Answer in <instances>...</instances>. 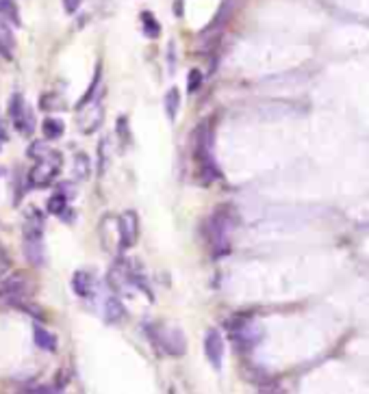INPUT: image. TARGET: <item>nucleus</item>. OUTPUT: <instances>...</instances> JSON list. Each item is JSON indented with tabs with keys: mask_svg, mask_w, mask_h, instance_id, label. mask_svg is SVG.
<instances>
[{
	"mask_svg": "<svg viewBox=\"0 0 369 394\" xmlns=\"http://www.w3.org/2000/svg\"><path fill=\"white\" fill-rule=\"evenodd\" d=\"M148 336L154 340L156 349H161L163 353L172 355V357H181L187 351V338L183 334L181 327H177L174 323H152L148 325Z\"/></svg>",
	"mask_w": 369,
	"mask_h": 394,
	"instance_id": "obj_1",
	"label": "nucleus"
},
{
	"mask_svg": "<svg viewBox=\"0 0 369 394\" xmlns=\"http://www.w3.org/2000/svg\"><path fill=\"white\" fill-rule=\"evenodd\" d=\"M22 245H24V256L33 266H44L46 264V247H44V232H42V219L28 214V221L22 230Z\"/></svg>",
	"mask_w": 369,
	"mask_h": 394,
	"instance_id": "obj_2",
	"label": "nucleus"
},
{
	"mask_svg": "<svg viewBox=\"0 0 369 394\" xmlns=\"http://www.w3.org/2000/svg\"><path fill=\"white\" fill-rule=\"evenodd\" d=\"M59 171H61V154L50 150L46 156L38 158V165H35L28 173V182H31V187L44 189V187L55 182Z\"/></svg>",
	"mask_w": 369,
	"mask_h": 394,
	"instance_id": "obj_3",
	"label": "nucleus"
},
{
	"mask_svg": "<svg viewBox=\"0 0 369 394\" xmlns=\"http://www.w3.org/2000/svg\"><path fill=\"white\" fill-rule=\"evenodd\" d=\"M233 225H235V221H233V214H231V210H226V208H222V210H218L213 217L208 219V237H211V241H213V245H215V249L220 252H228V237H231V230H233Z\"/></svg>",
	"mask_w": 369,
	"mask_h": 394,
	"instance_id": "obj_4",
	"label": "nucleus"
},
{
	"mask_svg": "<svg viewBox=\"0 0 369 394\" xmlns=\"http://www.w3.org/2000/svg\"><path fill=\"white\" fill-rule=\"evenodd\" d=\"M31 293V280L26 273H11L0 282V299L5 301H17V299H26Z\"/></svg>",
	"mask_w": 369,
	"mask_h": 394,
	"instance_id": "obj_5",
	"label": "nucleus"
},
{
	"mask_svg": "<svg viewBox=\"0 0 369 394\" xmlns=\"http://www.w3.org/2000/svg\"><path fill=\"white\" fill-rule=\"evenodd\" d=\"M117 234H120V247L131 249L139 241V217L135 210H124L117 219Z\"/></svg>",
	"mask_w": 369,
	"mask_h": 394,
	"instance_id": "obj_6",
	"label": "nucleus"
},
{
	"mask_svg": "<svg viewBox=\"0 0 369 394\" xmlns=\"http://www.w3.org/2000/svg\"><path fill=\"white\" fill-rule=\"evenodd\" d=\"M224 353H226V347H224L222 334L218 329H208L204 336V355L215 370H220L224 364Z\"/></svg>",
	"mask_w": 369,
	"mask_h": 394,
	"instance_id": "obj_7",
	"label": "nucleus"
},
{
	"mask_svg": "<svg viewBox=\"0 0 369 394\" xmlns=\"http://www.w3.org/2000/svg\"><path fill=\"white\" fill-rule=\"evenodd\" d=\"M100 123H102V104H100V100L90 102V106H81V117H79L81 132L92 135V132L98 130Z\"/></svg>",
	"mask_w": 369,
	"mask_h": 394,
	"instance_id": "obj_8",
	"label": "nucleus"
},
{
	"mask_svg": "<svg viewBox=\"0 0 369 394\" xmlns=\"http://www.w3.org/2000/svg\"><path fill=\"white\" fill-rule=\"evenodd\" d=\"M237 5H239V0H224V3L220 5V9H218V13H215V17H213V20H211V24L202 31V35L222 31V28L228 24V20H231V17H233Z\"/></svg>",
	"mask_w": 369,
	"mask_h": 394,
	"instance_id": "obj_9",
	"label": "nucleus"
},
{
	"mask_svg": "<svg viewBox=\"0 0 369 394\" xmlns=\"http://www.w3.org/2000/svg\"><path fill=\"white\" fill-rule=\"evenodd\" d=\"M72 291L81 297V299H90L94 295V280L87 271H76L72 275Z\"/></svg>",
	"mask_w": 369,
	"mask_h": 394,
	"instance_id": "obj_10",
	"label": "nucleus"
},
{
	"mask_svg": "<svg viewBox=\"0 0 369 394\" xmlns=\"http://www.w3.org/2000/svg\"><path fill=\"white\" fill-rule=\"evenodd\" d=\"M126 318V308L124 303L120 301V297H109L107 301H104V320L107 323H120V320Z\"/></svg>",
	"mask_w": 369,
	"mask_h": 394,
	"instance_id": "obj_11",
	"label": "nucleus"
},
{
	"mask_svg": "<svg viewBox=\"0 0 369 394\" xmlns=\"http://www.w3.org/2000/svg\"><path fill=\"white\" fill-rule=\"evenodd\" d=\"M13 48H15L13 33L5 20H0V57L13 59Z\"/></svg>",
	"mask_w": 369,
	"mask_h": 394,
	"instance_id": "obj_12",
	"label": "nucleus"
},
{
	"mask_svg": "<svg viewBox=\"0 0 369 394\" xmlns=\"http://www.w3.org/2000/svg\"><path fill=\"white\" fill-rule=\"evenodd\" d=\"M129 282H131L129 268H124V266H113L111 271H109V286H111L113 291L124 293L126 286H129Z\"/></svg>",
	"mask_w": 369,
	"mask_h": 394,
	"instance_id": "obj_13",
	"label": "nucleus"
},
{
	"mask_svg": "<svg viewBox=\"0 0 369 394\" xmlns=\"http://www.w3.org/2000/svg\"><path fill=\"white\" fill-rule=\"evenodd\" d=\"M33 338H35V345H38L42 351H48V353L57 351V338H55V334H50L48 329L35 325Z\"/></svg>",
	"mask_w": 369,
	"mask_h": 394,
	"instance_id": "obj_14",
	"label": "nucleus"
},
{
	"mask_svg": "<svg viewBox=\"0 0 369 394\" xmlns=\"http://www.w3.org/2000/svg\"><path fill=\"white\" fill-rule=\"evenodd\" d=\"M42 132H44V139H46V141H55V139L63 137L65 123H63V119H59V117H46L44 123H42Z\"/></svg>",
	"mask_w": 369,
	"mask_h": 394,
	"instance_id": "obj_15",
	"label": "nucleus"
},
{
	"mask_svg": "<svg viewBox=\"0 0 369 394\" xmlns=\"http://www.w3.org/2000/svg\"><path fill=\"white\" fill-rule=\"evenodd\" d=\"M72 173H74L76 180H81V182L87 180L90 173H92V158L87 154H83V152H79L76 158H74V163H72Z\"/></svg>",
	"mask_w": 369,
	"mask_h": 394,
	"instance_id": "obj_16",
	"label": "nucleus"
},
{
	"mask_svg": "<svg viewBox=\"0 0 369 394\" xmlns=\"http://www.w3.org/2000/svg\"><path fill=\"white\" fill-rule=\"evenodd\" d=\"M0 20H5L13 26H20V11H17V5L13 0H0Z\"/></svg>",
	"mask_w": 369,
	"mask_h": 394,
	"instance_id": "obj_17",
	"label": "nucleus"
},
{
	"mask_svg": "<svg viewBox=\"0 0 369 394\" xmlns=\"http://www.w3.org/2000/svg\"><path fill=\"white\" fill-rule=\"evenodd\" d=\"M181 109V92L177 87H172L170 92L165 94V113H167V119L174 121L177 119V113Z\"/></svg>",
	"mask_w": 369,
	"mask_h": 394,
	"instance_id": "obj_18",
	"label": "nucleus"
},
{
	"mask_svg": "<svg viewBox=\"0 0 369 394\" xmlns=\"http://www.w3.org/2000/svg\"><path fill=\"white\" fill-rule=\"evenodd\" d=\"M142 31H144L146 37H150V40H156L161 35V24L156 22V17L150 11L142 13Z\"/></svg>",
	"mask_w": 369,
	"mask_h": 394,
	"instance_id": "obj_19",
	"label": "nucleus"
},
{
	"mask_svg": "<svg viewBox=\"0 0 369 394\" xmlns=\"http://www.w3.org/2000/svg\"><path fill=\"white\" fill-rule=\"evenodd\" d=\"M46 208H48L50 214H57V217H61V214L67 210V195H63V193H55V195H52L50 200H48Z\"/></svg>",
	"mask_w": 369,
	"mask_h": 394,
	"instance_id": "obj_20",
	"label": "nucleus"
},
{
	"mask_svg": "<svg viewBox=\"0 0 369 394\" xmlns=\"http://www.w3.org/2000/svg\"><path fill=\"white\" fill-rule=\"evenodd\" d=\"M200 87H202V74L198 69H191L189 76H187V92L193 96V94L200 92Z\"/></svg>",
	"mask_w": 369,
	"mask_h": 394,
	"instance_id": "obj_21",
	"label": "nucleus"
},
{
	"mask_svg": "<svg viewBox=\"0 0 369 394\" xmlns=\"http://www.w3.org/2000/svg\"><path fill=\"white\" fill-rule=\"evenodd\" d=\"M50 152V148L46 146L44 141H35L33 146L28 148V156H33V158H42V156H46Z\"/></svg>",
	"mask_w": 369,
	"mask_h": 394,
	"instance_id": "obj_22",
	"label": "nucleus"
},
{
	"mask_svg": "<svg viewBox=\"0 0 369 394\" xmlns=\"http://www.w3.org/2000/svg\"><path fill=\"white\" fill-rule=\"evenodd\" d=\"M117 132H120L122 141H124V135H126V139H131L129 137V119L126 117H117Z\"/></svg>",
	"mask_w": 369,
	"mask_h": 394,
	"instance_id": "obj_23",
	"label": "nucleus"
},
{
	"mask_svg": "<svg viewBox=\"0 0 369 394\" xmlns=\"http://www.w3.org/2000/svg\"><path fill=\"white\" fill-rule=\"evenodd\" d=\"M81 3H83V0H63V9H65V13H76L79 7H81Z\"/></svg>",
	"mask_w": 369,
	"mask_h": 394,
	"instance_id": "obj_24",
	"label": "nucleus"
},
{
	"mask_svg": "<svg viewBox=\"0 0 369 394\" xmlns=\"http://www.w3.org/2000/svg\"><path fill=\"white\" fill-rule=\"evenodd\" d=\"M28 392H38V394H52V392H61V388H55V386H38V388H28Z\"/></svg>",
	"mask_w": 369,
	"mask_h": 394,
	"instance_id": "obj_25",
	"label": "nucleus"
},
{
	"mask_svg": "<svg viewBox=\"0 0 369 394\" xmlns=\"http://www.w3.org/2000/svg\"><path fill=\"white\" fill-rule=\"evenodd\" d=\"M5 143H7V128H5V121L0 119V150H3Z\"/></svg>",
	"mask_w": 369,
	"mask_h": 394,
	"instance_id": "obj_26",
	"label": "nucleus"
}]
</instances>
